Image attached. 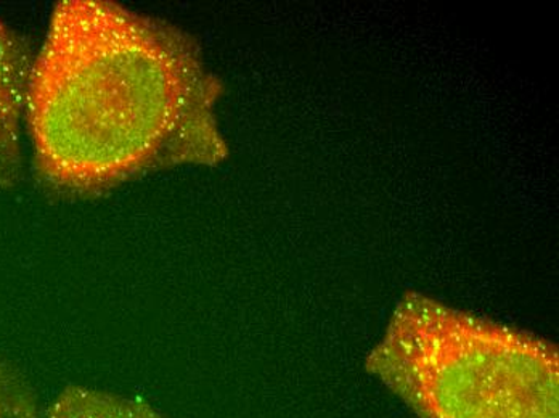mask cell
Here are the masks:
<instances>
[{"instance_id": "277c9868", "label": "cell", "mask_w": 559, "mask_h": 418, "mask_svg": "<svg viewBox=\"0 0 559 418\" xmlns=\"http://www.w3.org/2000/svg\"><path fill=\"white\" fill-rule=\"evenodd\" d=\"M46 418H170L139 397L71 385L57 394Z\"/></svg>"}, {"instance_id": "6da1fadb", "label": "cell", "mask_w": 559, "mask_h": 418, "mask_svg": "<svg viewBox=\"0 0 559 418\" xmlns=\"http://www.w3.org/2000/svg\"><path fill=\"white\" fill-rule=\"evenodd\" d=\"M217 95L197 44L176 26L105 0H64L31 67L37 169L88 193L150 169L213 165L225 156Z\"/></svg>"}, {"instance_id": "7a4b0ae2", "label": "cell", "mask_w": 559, "mask_h": 418, "mask_svg": "<svg viewBox=\"0 0 559 418\" xmlns=\"http://www.w3.org/2000/svg\"><path fill=\"white\" fill-rule=\"evenodd\" d=\"M557 346L407 295L367 370L419 418H559Z\"/></svg>"}, {"instance_id": "5b68a950", "label": "cell", "mask_w": 559, "mask_h": 418, "mask_svg": "<svg viewBox=\"0 0 559 418\" xmlns=\"http://www.w3.org/2000/svg\"><path fill=\"white\" fill-rule=\"evenodd\" d=\"M0 418H40L33 391L25 380L0 358Z\"/></svg>"}, {"instance_id": "3957f363", "label": "cell", "mask_w": 559, "mask_h": 418, "mask_svg": "<svg viewBox=\"0 0 559 418\" xmlns=\"http://www.w3.org/2000/svg\"><path fill=\"white\" fill-rule=\"evenodd\" d=\"M31 67L25 47L0 22V187L22 176L20 126L26 110Z\"/></svg>"}]
</instances>
